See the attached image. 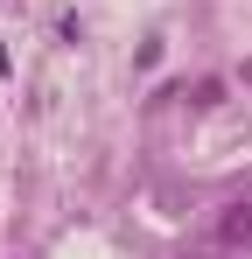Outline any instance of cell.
I'll use <instances>...</instances> for the list:
<instances>
[{"mask_svg":"<svg viewBox=\"0 0 252 259\" xmlns=\"http://www.w3.org/2000/svg\"><path fill=\"white\" fill-rule=\"evenodd\" d=\"M217 238H224V245H245V238H252V210H245V203H231V210L217 217Z\"/></svg>","mask_w":252,"mask_h":259,"instance_id":"1","label":"cell"},{"mask_svg":"<svg viewBox=\"0 0 252 259\" xmlns=\"http://www.w3.org/2000/svg\"><path fill=\"white\" fill-rule=\"evenodd\" d=\"M245 84H252V63H245Z\"/></svg>","mask_w":252,"mask_h":259,"instance_id":"2","label":"cell"}]
</instances>
